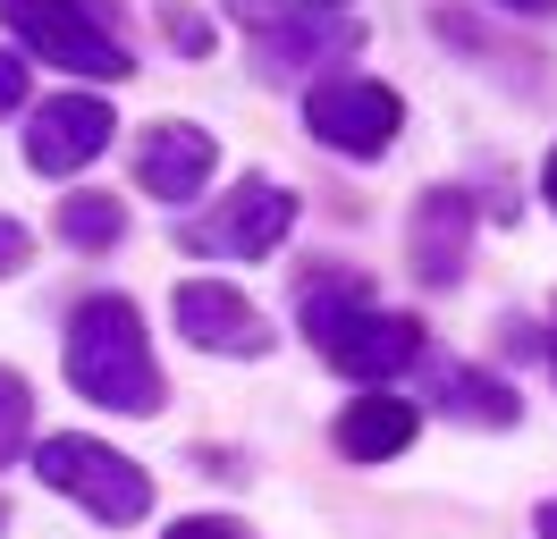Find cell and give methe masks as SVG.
Wrapping results in <instances>:
<instances>
[{
    "instance_id": "cell-1",
    "label": "cell",
    "mask_w": 557,
    "mask_h": 539,
    "mask_svg": "<svg viewBox=\"0 0 557 539\" xmlns=\"http://www.w3.org/2000/svg\"><path fill=\"white\" fill-rule=\"evenodd\" d=\"M69 388L85 404H110V413H161L170 388H161V363L144 346V312L127 296H85L69 321Z\"/></svg>"
},
{
    "instance_id": "cell-2",
    "label": "cell",
    "mask_w": 557,
    "mask_h": 539,
    "mask_svg": "<svg viewBox=\"0 0 557 539\" xmlns=\"http://www.w3.org/2000/svg\"><path fill=\"white\" fill-rule=\"evenodd\" d=\"M305 337L321 346V363L347 379H397L406 363H422V321L381 312L363 278H321L305 296Z\"/></svg>"
},
{
    "instance_id": "cell-3",
    "label": "cell",
    "mask_w": 557,
    "mask_h": 539,
    "mask_svg": "<svg viewBox=\"0 0 557 539\" xmlns=\"http://www.w3.org/2000/svg\"><path fill=\"white\" fill-rule=\"evenodd\" d=\"M0 26L17 34L35 60L69 67V76H94V85H119L127 76V42L102 26V17H85L76 0H0Z\"/></svg>"
},
{
    "instance_id": "cell-4",
    "label": "cell",
    "mask_w": 557,
    "mask_h": 539,
    "mask_svg": "<svg viewBox=\"0 0 557 539\" xmlns=\"http://www.w3.org/2000/svg\"><path fill=\"white\" fill-rule=\"evenodd\" d=\"M35 472L60 489V498H76L85 514H102V523H136L144 505H152V480H144L119 447H102V438H42L35 447Z\"/></svg>"
},
{
    "instance_id": "cell-5",
    "label": "cell",
    "mask_w": 557,
    "mask_h": 539,
    "mask_svg": "<svg viewBox=\"0 0 557 539\" xmlns=\"http://www.w3.org/2000/svg\"><path fill=\"white\" fill-rule=\"evenodd\" d=\"M287 228H296V195L271 186V177H237L228 202H211L203 220L177 228V245H186V253H211V262H262V253H278Z\"/></svg>"
},
{
    "instance_id": "cell-6",
    "label": "cell",
    "mask_w": 557,
    "mask_h": 539,
    "mask_svg": "<svg viewBox=\"0 0 557 539\" xmlns=\"http://www.w3.org/2000/svg\"><path fill=\"white\" fill-rule=\"evenodd\" d=\"M228 17L253 26V67L262 76H296V67H321V60H347L363 26L355 17H305L287 0H228Z\"/></svg>"
},
{
    "instance_id": "cell-7",
    "label": "cell",
    "mask_w": 557,
    "mask_h": 539,
    "mask_svg": "<svg viewBox=\"0 0 557 539\" xmlns=\"http://www.w3.org/2000/svg\"><path fill=\"white\" fill-rule=\"evenodd\" d=\"M305 127H313L330 152L381 161L388 135L406 127V101L388 93V85H372V76H330V85H313V93H305Z\"/></svg>"
},
{
    "instance_id": "cell-8",
    "label": "cell",
    "mask_w": 557,
    "mask_h": 539,
    "mask_svg": "<svg viewBox=\"0 0 557 539\" xmlns=\"http://www.w3.org/2000/svg\"><path fill=\"white\" fill-rule=\"evenodd\" d=\"M110 135H119V118H110L102 93H51L35 118H26V161H35L42 177H69V168H85L102 152Z\"/></svg>"
},
{
    "instance_id": "cell-9",
    "label": "cell",
    "mask_w": 557,
    "mask_h": 539,
    "mask_svg": "<svg viewBox=\"0 0 557 539\" xmlns=\"http://www.w3.org/2000/svg\"><path fill=\"white\" fill-rule=\"evenodd\" d=\"M177 329L195 337L203 354H237V363L271 354V321H262L237 287H220V278H186V287H177Z\"/></svg>"
},
{
    "instance_id": "cell-10",
    "label": "cell",
    "mask_w": 557,
    "mask_h": 539,
    "mask_svg": "<svg viewBox=\"0 0 557 539\" xmlns=\"http://www.w3.org/2000/svg\"><path fill=\"white\" fill-rule=\"evenodd\" d=\"M211 161H220V135L186 127V118H161V127H144V143H136V177H144L152 202H195Z\"/></svg>"
},
{
    "instance_id": "cell-11",
    "label": "cell",
    "mask_w": 557,
    "mask_h": 539,
    "mask_svg": "<svg viewBox=\"0 0 557 539\" xmlns=\"http://www.w3.org/2000/svg\"><path fill=\"white\" fill-rule=\"evenodd\" d=\"M465 236H473V202L465 195H422L414 202V270L431 287H456V270H465Z\"/></svg>"
},
{
    "instance_id": "cell-12",
    "label": "cell",
    "mask_w": 557,
    "mask_h": 539,
    "mask_svg": "<svg viewBox=\"0 0 557 539\" xmlns=\"http://www.w3.org/2000/svg\"><path fill=\"white\" fill-rule=\"evenodd\" d=\"M414 404L406 397H363V404H347V413H338V455H355V464H388V455H397V447H414Z\"/></svg>"
},
{
    "instance_id": "cell-13",
    "label": "cell",
    "mask_w": 557,
    "mask_h": 539,
    "mask_svg": "<svg viewBox=\"0 0 557 539\" xmlns=\"http://www.w3.org/2000/svg\"><path fill=\"white\" fill-rule=\"evenodd\" d=\"M440 404H456L465 422H490V430L516 422V388H507V379H482V371H448V379H440Z\"/></svg>"
},
{
    "instance_id": "cell-14",
    "label": "cell",
    "mask_w": 557,
    "mask_h": 539,
    "mask_svg": "<svg viewBox=\"0 0 557 539\" xmlns=\"http://www.w3.org/2000/svg\"><path fill=\"white\" fill-rule=\"evenodd\" d=\"M119 228H127V211H119L110 195L60 202V236H69V245H85V253H110V245H119Z\"/></svg>"
},
{
    "instance_id": "cell-15",
    "label": "cell",
    "mask_w": 557,
    "mask_h": 539,
    "mask_svg": "<svg viewBox=\"0 0 557 539\" xmlns=\"http://www.w3.org/2000/svg\"><path fill=\"white\" fill-rule=\"evenodd\" d=\"M26 422H35V397H26V379H17V371H0V464H9V447L26 438Z\"/></svg>"
},
{
    "instance_id": "cell-16",
    "label": "cell",
    "mask_w": 557,
    "mask_h": 539,
    "mask_svg": "<svg viewBox=\"0 0 557 539\" xmlns=\"http://www.w3.org/2000/svg\"><path fill=\"white\" fill-rule=\"evenodd\" d=\"M170 539H245V523H228V514H186V523H170Z\"/></svg>"
},
{
    "instance_id": "cell-17",
    "label": "cell",
    "mask_w": 557,
    "mask_h": 539,
    "mask_svg": "<svg viewBox=\"0 0 557 539\" xmlns=\"http://www.w3.org/2000/svg\"><path fill=\"white\" fill-rule=\"evenodd\" d=\"M26 253H35V236L17 228V220H0V278H9V270H26Z\"/></svg>"
},
{
    "instance_id": "cell-18",
    "label": "cell",
    "mask_w": 557,
    "mask_h": 539,
    "mask_svg": "<svg viewBox=\"0 0 557 539\" xmlns=\"http://www.w3.org/2000/svg\"><path fill=\"white\" fill-rule=\"evenodd\" d=\"M9 101H26V60H17V51H0V110H9Z\"/></svg>"
},
{
    "instance_id": "cell-19",
    "label": "cell",
    "mask_w": 557,
    "mask_h": 539,
    "mask_svg": "<svg viewBox=\"0 0 557 539\" xmlns=\"http://www.w3.org/2000/svg\"><path fill=\"white\" fill-rule=\"evenodd\" d=\"M507 9H523V17H549L557 0H507Z\"/></svg>"
},
{
    "instance_id": "cell-20",
    "label": "cell",
    "mask_w": 557,
    "mask_h": 539,
    "mask_svg": "<svg viewBox=\"0 0 557 539\" xmlns=\"http://www.w3.org/2000/svg\"><path fill=\"white\" fill-rule=\"evenodd\" d=\"M541 539H557V505H541Z\"/></svg>"
},
{
    "instance_id": "cell-21",
    "label": "cell",
    "mask_w": 557,
    "mask_h": 539,
    "mask_svg": "<svg viewBox=\"0 0 557 539\" xmlns=\"http://www.w3.org/2000/svg\"><path fill=\"white\" fill-rule=\"evenodd\" d=\"M541 186H549V211H557V152H549V177H541Z\"/></svg>"
},
{
    "instance_id": "cell-22",
    "label": "cell",
    "mask_w": 557,
    "mask_h": 539,
    "mask_svg": "<svg viewBox=\"0 0 557 539\" xmlns=\"http://www.w3.org/2000/svg\"><path fill=\"white\" fill-rule=\"evenodd\" d=\"M0 531H9V505H0Z\"/></svg>"
},
{
    "instance_id": "cell-23",
    "label": "cell",
    "mask_w": 557,
    "mask_h": 539,
    "mask_svg": "<svg viewBox=\"0 0 557 539\" xmlns=\"http://www.w3.org/2000/svg\"><path fill=\"white\" fill-rule=\"evenodd\" d=\"M321 9H338V0H321Z\"/></svg>"
},
{
    "instance_id": "cell-24",
    "label": "cell",
    "mask_w": 557,
    "mask_h": 539,
    "mask_svg": "<svg viewBox=\"0 0 557 539\" xmlns=\"http://www.w3.org/2000/svg\"><path fill=\"white\" fill-rule=\"evenodd\" d=\"M549 354H557V337H549Z\"/></svg>"
}]
</instances>
